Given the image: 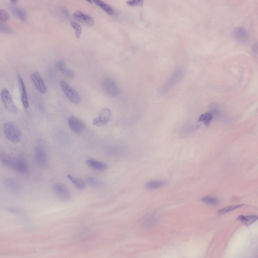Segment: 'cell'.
Here are the masks:
<instances>
[{"label": "cell", "mask_w": 258, "mask_h": 258, "mask_svg": "<svg viewBox=\"0 0 258 258\" xmlns=\"http://www.w3.org/2000/svg\"><path fill=\"white\" fill-rule=\"evenodd\" d=\"M68 123L72 130L77 133L82 132L85 127V124L84 122L74 116H71L69 117Z\"/></svg>", "instance_id": "obj_10"}, {"label": "cell", "mask_w": 258, "mask_h": 258, "mask_svg": "<svg viewBox=\"0 0 258 258\" xmlns=\"http://www.w3.org/2000/svg\"><path fill=\"white\" fill-rule=\"evenodd\" d=\"M72 16L76 21L86 26L90 27L94 25V21L92 18L80 11H76Z\"/></svg>", "instance_id": "obj_9"}, {"label": "cell", "mask_w": 258, "mask_h": 258, "mask_svg": "<svg viewBox=\"0 0 258 258\" xmlns=\"http://www.w3.org/2000/svg\"><path fill=\"white\" fill-rule=\"evenodd\" d=\"M0 30L1 31L6 33L11 34L12 32L11 28L5 24H0Z\"/></svg>", "instance_id": "obj_28"}, {"label": "cell", "mask_w": 258, "mask_h": 258, "mask_svg": "<svg viewBox=\"0 0 258 258\" xmlns=\"http://www.w3.org/2000/svg\"><path fill=\"white\" fill-rule=\"evenodd\" d=\"M86 163L90 168L96 171H103L108 168V166L105 164L94 159L87 160Z\"/></svg>", "instance_id": "obj_14"}, {"label": "cell", "mask_w": 258, "mask_h": 258, "mask_svg": "<svg viewBox=\"0 0 258 258\" xmlns=\"http://www.w3.org/2000/svg\"><path fill=\"white\" fill-rule=\"evenodd\" d=\"M87 183L90 186L98 187L102 186V183L99 180L94 177L89 176L86 178Z\"/></svg>", "instance_id": "obj_24"}, {"label": "cell", "mask_w": 258, "mask_h": 258, "mask_svg": "<svg viewBox=\"0 0 258 258\" xmlns=\"http://www.w3.org/2000/svg\"><path fill=\"white\" fill-rule=\"evenodd\" d=\"M0 160L6 166L21 173H25L28 170L27 165L25 161L5 154L1 155Z\"/></svg>", "instance_id": "obj_1"}, {"label": "cell", "mask_w": 258, "mask_h": 258, "mask_svg": "<svg viewBox=\"0 0 258 258\" xmlns=\"http://www.w3.org/2000/svg\"><path fill=\"white\" fill-rule=\"evenodd\" d=\"M1 95L3 103L7 110L11 113H16L17 108L8 90L6 88H4L1 92Z\"/></svg>", "instance_id": "obj_5"}, {"label": "cell", "mask_w": 258, "mask_h": 258, "mask_svg": "<svg viewBox=\"0 0 258 258\" xmlns=\"http://www.w3.org/2000/svg\"><path fill=\"white\" fill-rule=\"evenodd\" d=\"M102 85L104 90L111 96L115 97L118 95L119 92L118 87L111 79L108 78L104 79L102 82Z\"/></svg>", "instance_id": "obj_6"}, {"label": "cell", "mask_w": 258, "mask_h": 258, "mask_svg": "<svg viewBox=\"0 0 258 258\" xmlns=\"http://www.w3.org/2000/svg\"><path fill=\"white\" fill-rule=\"evenodd\" d=\"M18 78L20 92L21 98L24 107L25 108L29 107V103L23 80L19 75H18Z\"/></svg>", "instance_id": "obj_15"}, {"label": "cell", "mask_w": 258, "mask_h": 258, "mask_svg": "<svg viewBox=\"0 0 258 258\" xmlns=\"http://www.w3.org/2000/svg\"><path fill=\"white\" fill-rule=\"evenodd\" d=\"M31 78L36 88L40 92L44 93L47 92V87L38 72L33 73L31 75Z\"/></svg>", "instance_id": "obj_12"}, {"label": "cell", "mask_w": 258, "mask_h": 258, "mask_svg": "<svg viewBox=\"0 0 258 258\" xmlns=\"http://www.w3.org/2000/svg\"><path fill=\"white\" fill-rule=\"evenodd\" d=\"M62 73L68 79H72L74 77V74L73 72L71 70L67 68Z\"/></svg>", "instance_id": "obj_29"}, {"label": "cell", "mask_w": 258, "mask_h": 258, "mask_svg": "<svg viewBox=\"0 0 258 258\" xmlns=\"http://www.w3.org/2000/svg\"><path fill=\"white\" fill-rule=\"evenodd\" d=\"M234 38L239 42L241 43L245 42L248 39L247 32L243 28L237 27L235 28L233 32Z\"/></svg>", "instance_id": "obj_13"}, {"label": "cell", "mask_w": 258, "mask_h": 258, "mask_svg": "<svg viewBox=\"0 0 258 258\" xmlns=\"http://www.w3.org/2000/svg\"><path fill=\"white\" fill-rule=\"evenodd\" d=\"M182 73L181 69L175 70L171 74L166 83L159 90L161 93H166L177 82L181 77Z\"/></svg>", "instance_id": "obj_4"}, {"label": "cell", "mask_w": 258, "mask_h": 258, "mask_svg": "<svg viewBox=\"0 0 258 258\" xmlns=\"http://www.w3.org/2000/svg\"><path fill=\"white\" fill-rule=\"evenodd\" d=\"M10 18V15L8 12L3 9L0 10V21L1 22H4L7 21Z\"/></svg>", "instance_id": "obj_27"}, {"label": "cell", "mask_w": 258, "mask_h": 258, "mask_svg": "<svg viewBox=\"0 0 258 258\" xmlns=\"http://www.w3.org/2000/svg\"><path fill=\"white\" fill-rule=\"evenodd\" d=\"M72 26L75 30L76 36L77 38L80 36L82 32V28L78 23L73 21L71 22Z\"/></svg>", "instance_id": "obj_26"}, {"label": "cell", "mask_w": 258, "mask_h": 258, "mask_svg": "<svg viewBox=\"0 0 258 258\" xmlns=\"http://www.w3.org/2000/svg\"><path fill=\"white\" fill-rule=\"evenodd\" d=\"M35 155L37 162L40 165L44 166L47 163L46 154L44 149L42 146H37L35 150Z\"/></svg>", "instance_id": "obj_11"}, {"label": "cell", "mask_w": 258, "mask_h": 258, "mask_svg": "<svg viewBox=\"0 0 258 258\" xmlns=\"http://www.w3.org/2000/svg\"><path fill=\"white\" fill-rule=\"evenodd\" d=\"M212 118V115L210 112H206L201 114L199 116L198 121L203 122L206 126L209 124Z\"/></svg>", "instance_id": "obj_21"}, {"label": "cell", "mask_w": 258, "mask_h": 258, "mask_svg": "<svg viewBox=\"0 0 258 258\" xmlns=\"http://www.w3.org/2000/svg\"><path fill=\"white\" fill-rule=\"evenodd\" d=\"M4 184L6 188L12 192L17 193L20 190V188L18 183L12 179H6L4 181Z\"/></svg>", "instance_id": "obj_16"}, {"label": "cell", "mask_w": 258, "mask_h": 258, "mask_svg": "<svg viewBox=\"0 0 258 258\" xmlns=\"http://www.w3.org/2000/svg\"><path fill=\"white\" fill-rule=\"evenodd\" d=\"M12 8L13 12L20 19L23 21L26 20V14L23 10L16 7H13Z\"/></svg>", "instance_id": "obj_22"}, {"label": "cell", "mask_w": 258, "mask_h": 258, "mask_svg": "<svg viewBox=\"0 0 258 258\" xmlns=\"http://www.w3.org/2000/svg\"><path fill=\"white\" fill-rule=\"evenodd\" d=\"M257 219V216L250 215L245 216L243 215L239 216L237 219L241 221L244 225L247 226L250 225L256 221Z\"/></svg>", "instance_id": "obj_17"}, {"label": "cell", "mask_w": 258, "mask_h": 258, "mask_svg": "<svg viewBox=\"0 0 258 258\" xmlns=\"http://www.w3.org/2000/svg\"><path fill=\"white\" fill-rule=\"evenodd\" d=\"M67 177L77 188L82 189L85 188V183L82 180L75 177L70 174L68 175Z\"/></svg>", "instance_id": "obj_18"}, {"label": "cell", "mask_w": 258, "mask_h": 258, "mask_svg": "<svg viewBox=\"0 0 258 258\" xmlns=\"http://www.w3.org/2000/svg\"><path fill=\"white\" fill-rule=\"evenodd\" d=\"M56 66L58 70L61 73L67 68L65 63L62 61H58L56 63Z\"/></svg>", "instance_id": "obj_31"}, {"label": "cell", "mask_w": 258, "mask_h": 258, "mask_svg": "<svg viewBox=\"0 0 258 258\" xmlns=\"http://www.w3.org/2000/svg\"><path fill=\"white\" fill-rule=\"evenodd\" d=\"M201 200L203 202L209 204L215 205L219 202V201L217 199L209 196L204 197L202 198Z\"/></svg>", "instance_id": "obj_25"}, {"label": "cell", "mask_w": 258, "mask_h": 258, "mask_svg": "<svg viewBox=\"0 0 258 258\" xmlns=\"http://www.w3.org/2000/svg\"><path fill=\"white\" fill-rule=\"evenodd\" d=\"M165 182L163 181L153 180L147 182L145 185V187L148 189H152L157 188L163 186Z\"/></svg>", "instance_id": "obj_19"}, {"label": "cell", "mask_w": 258, "mask_h": 258, "mask_svg": "<svg viewBox=\"0 0 258 258\" xmlns=\"http://www.w3.org/2000/svg\"><path fill=\"white\" fill-rule=\"evenodd\" d=\"M244 204H240L230 205L221 209L218 211V213L222 214L230 212L237 208L243 206Z\"/></svg>", "instance_id": "obj_23"}, {"label": "cell", "mask_w": 258, "mask_h": 258, "mask_svg": "<svg viewBox=\"0 0 258 258\" xmlns=\"http://www.w3.org/2000/svg\"><path fill=\"white\" fill-rule=\"evenodd\" d=\"M95 3L102 10L105 11L108 14L111 15L113 13L114 11L112 8L109 5L105 4L102 1L100 0H94Z\"/></svg>", "instance_id": "obj_20"}, {"label": "cell", "mask_w": 258, "mask_h": 258, "mask_svg": "<svg viewBox=\"0 0 258 258\" xmlns=\"http://www.w3.org/2000/svg\"><path fill=\"white\" fill-rule=\"evenodd\" d=\"M143 1L142 0H134L128 1L127 3L131 6H142L143 4Z\"/></svg>", "instance_id": "obj_30"}, {"label": "cell", "mask_w": 258, "mask_h": 258, "mask_svg": "<svg viewBox=\"0 0 258 258\" xmlns=\"http://www.w3.org/2000/svg\"><path fill=\"white\" fill-rule=\"evenodd\" d=\"M60 85L64 94L70 101L76 104L80 103L81 99L79 93L65 81L63 80H61Z\"/></svg>", "instance_id": "obj_3"}, {"label": "cell", "mask_w": 258, "mask_h": 258, "mask_svg": "<svg viewBox=\"0 0 258 258\" xmlns=\"http://www.w3.org/2000/svg\"><path fill=\"white\" fill-rule=\"evenodd\" d=\"M111 112L108 108L103 109L100 112L98 116L93 121V125L98 126H104L107 124L110 120Z\"/></svg>", "instance_id": "obj_7"}, {"label": "cell", "mask_w": 258, "mask_h": 258, "mask_svg": "<svg viewBox=\"0 0 258 258\" xmlns=\"http://www.w3.org/2000/svg\"><path fill=\"white\" fill-rule=\"evenodd\" d=\"M87 1L89 3H92V1L91 0H87Z\"/></svg>", "instance_id": "obj_33"}, {"label": "cell", "mask_w": 258, "mask_h": 258, "mask_svg": "<svg viewBox=\"0 0 258 258\" xmlns=\"http://www.w3.org/2000/svg\"><path fill=\"white\" fill-rule=\"evenodd\" d=\"M13 4H15L18 1L17 0H11L10 1Z\"/></svg>", "instance_id": "obj_32"}, {"label": "cell", "mask_w": 258, "mask_h": 258, "mask_svg": "<svg viewBox=\"0 0 258 258\" xmlns=\"http://www.w3.org/2000/svg\"><path fill=\"white\" fill-rule=\"evenodd\" d=\"M53 190L59 198L63 200L69 199L71 196L70 192L68 188L61 183H57L52 186Z\"/></svg>", "instance_id": "obj_8"}, {"label": "cell", "mask_w": 258, "mask_h": 258, "mask_svg": "<svg viewBox=\"0 0 258 258\" xmlns=\"http://www.w3.org/2000/svg\"><path fill=\"white\" fill-rule=\"evenodd\" d=\"M5 135L7 138L13 143L19 142L21 138V133L17 123L13 121L5 123L3 126Z\"/></svg>", "instance_id": "obj_2"}]
</instances>
